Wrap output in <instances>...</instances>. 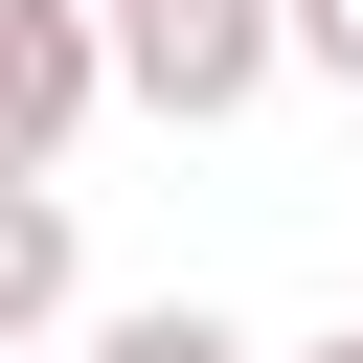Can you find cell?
I'll list each match as a JSON object with an SVG mask.
<instances>
[{
  "mask_svg": "<svg viewBox=\"0 0 363 363\" xmlns=\"http://www.w3.org/2000/svg\"><path fill=\"white\" fill-rule=\"evenodd\" d=\"M272 68H295V0H113V91H136V113H182V136H204V113H250Z\"/></svg>",
  "mask_w": 363,
  "mask_h": 363,
  "instance_id": "cell-1",
  "label": "cell"
},
{
  "mask_svg": "<svg viewBox=\"0 0 363 363\" xmlns=\"http://www.w3.org/2000/svg\"><path fill=\"white\" fill-rule=\"evenodd\" d=\"M113 113V0H0V182H45Z\"/></svg>",
  "mask_w": 363,
  "mask_h": 363,
  "instance_id": "cell-2",
  "label": "cell"
},
{
  "mask_svg": "<svg viewBox=\"0 0 363 363\" xmlns=\"http://www.w3.org/2000/svg\"><path fill=\"white\" fill-rule=\"evenodd\" d=\"M68 318V182H0V363Z\"/></svg>",
  "mask_w": 363,
  "mask_h": 363,
  "instance_id": "cell-3",
  "label": "cell"
},
{
  "mask_svg": "<svg viewBox=\"0 0 363 363\" xmlns=\"http://www.w3.org/2000/svg\"><path fill=\"white\" fill-rule=\"evenodd\" d=\"M91 363H272V340L204 318V295H136V318H91Z\"/></svg>",
  "mask_w": 363,
  "mask_h": 363,
  "instance_id": "cell-4",
  "label": "cell"
},
{
  "mask_svg": "<svg viewBox=\"0 0 363 363\" xmlns=\"http://www.w3.org/2000/svg\"><path fill=\"white\" fill-rule=\"evenodd\" d=\"M295 68H318V91H363V0H295Z\"/></svg>",
  "mask_w": 363,
  "mask_h": 363,
  "instance_id": "cell-5",
  "label": "cell"
},
{
  "mask_svg": "<svg viewBox=\"0 0 363 363\" xmlns=\"http://www.w3.org/2000/svg\"><path fill=\"white\" fill-rule=\"evenodd\" d=\"M295 363H363V318H340V340H295Z\"/></svg>",
  "mask_w": 363,
  "mask_h": 363,
  "instance_id": "cell-6",
  "label": "cell"
}]
</instances>
